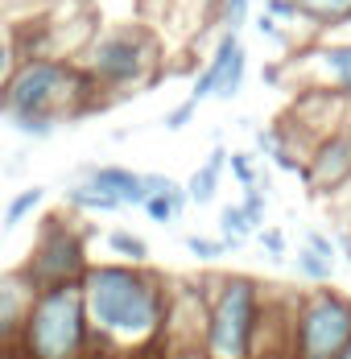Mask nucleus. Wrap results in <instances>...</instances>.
Here are the masks:
<instances>
[{
  "instance_id": "1",
  "label": "nucleus",
  "mask_w": 351,
  "mask_h": 359,
  "mask_svg": "<svg viewBox=\"0 0 351 359\" xmlns=\"http://www.w3.org/2000/svg\"><path fill=\"white\" fill-rule=\"evenodd\" d=\"M79 289L91 330L87 359H153L170 306V281L157 269L124 260H100V264L91 260Z\"/></svg>"
},
{
  "instance_id": "2",
  "label": "nucleus",
  "mask_w": 351,
  "mask_h": 359,
  "mask_svg": "<svg viewBox=\"0 0 351 359\" xmlns=\"http://www.w3.org/2000/svg\"><path fill=\"white\" fill-rule=\"evenodd\" d=\"M91 108H104L100 87L87 79V71L58 54H21L13 74L0 87V116L21 137H50L58 124Z\"/></svg>"
},
{
  "instance_id": "3",
  "label": "nucleus",
  "mask_w": 351,
  "mask_h": 359,
  "mask_svg": "<svg viewBox=\"0 0 351 359\" xmlns=\"http://www.w3.org/2000/svg\"><path fill=\"white\" fill-rule=\"evenodd\" d=\"M91 355V330H87V310H83V289L58 285L37 289L25 323L8 351L0 359H87Z\"/></svg>"
},
{
  "instance_id": "4",
  "label": "nucleus",
  "mask_w": 351,
  "mask_h": 359,
  "mask_svg": "<svg viewBox=\"0 0 351 359\" xmlns=\"http://www.w3.org/2000/svg\"><path fill=\"white\" fill-rule=\"evenodd\" d=\"M265 314V285L244 273L215 277L207 293V330L203 347L207 359H248L252 339Z\"/></svg>"
},
{
  "instance_id": "5",
  "label": "nucleus",
  "mask_w": 351,
  "mask_h": 359,
  "mask_svg": "<svg viewBox=\"0 0 351 359\" xmlns=\"http://www.w3.org/2000/svg\"><path fill=\"white\" fill-rule=\"evenodd\" d=\"M87 264H91V227H83L70 211H54L37 223L34 248L21 273L34 289H58L79 285Z\"/></svg>"
},
{
  "instance_id": "6",
  "label": "nucleus",
  "mask_w": 351,
  "mask_h": 359,
  "mask_svg": "<svg viewBox=\"0 0 351 359\" xmlns=\"http://www.w3.org/2000/svg\"><path fill=\"white\" fill-rule=\"evenodd\" d=\"M79 67L87 71V79L107 100V95L133 91V87L153 79V71H157V41L145 29H137V25H116V29H104L87 46Z\"/></svg>"
},
{
  "instance_id": "7",
  "label": "nucleus",
  "mask_w": 351,
  "mask_h": 359,
  "mask_svg": "<svg viewBox=\"0 0 351 359\" xmlns=\"http://www.w3.org/2000/svg\"><path fill=\"white\" fill-rule=\"evenodd\" d=\"M351 339V297L310 289L289 302V359H339Z\"/></svg>"
},
{
  "instance_id": "8",
  "label": "nucleus",
  "mask_w": 351,
  "mask_h": 359,
  "mask_svg": "<svg viewBox=\"0 0 351 359\" xmlns=\"http://www.w3.org/2000/svg\"><path fill=\"white\" fill-rule=\"evenodd\" d=\"M298 71H302V79H306L314 91L351 100V41H322V46H310V50L298 58Z\"/></svg>"
},
{
  "instance_id": "9",
  "label": "nucleus",
  "mask_w": 351,
  "mask_h": 359,
  "mask_svg": "<svg viewBox=\"0 0 351 359\" xmlns=\"http://www.w3.org/2000/svg\"><path fill=\"white\" fill-rule=\"evenodd\" d=\"M302 178L310 182L314 190H339V186L351 182V141L343 128L331 133V137H322V141H314Z\"/></svg>"
},
{
  "instance_id": "10",
  "label": "nucleus",
  "mask_w": 351,
  "mask_h": 359,
  "mask_svg": "<svg viewBox=\"0 0 351 359\" xmlns=\"http://www.w3.org/2000/svg\"><path fill=\"white\" fill-rule=\"evenodd\" d=\"M34 293L37 289L25 281L21 269L0 273V355H4L8 343L17 339V330H21V323H25V310H29Z\"/></svg>"
},
{
  "instance_id": "11",
  "label": "nucleus",
  "mask_w": 351,
  "mask_h": 359,
  "mask_svg": "<svg viewBox=\"0 0 351 359\" xmlns=\"http://www.w3.org/2000/svg\"><path fill=\"white\" fill-rule=\"evenodd\" d=\"M140 182H145V203H140V211L153 219V223H174V219H182V211L190 207L182 182L166 178V174H140Z\"/></svg>"
},
{
  "instance_id": "12",
  "label": "nucleus",
  "mask_w": 351,
  "mask_h": 359,
  "mask_svg": "<svg viewBox=\"0 0 351 359\" xmlns=\"http://www.w3.org/2000/svg\"><path fill=\"white\" fill-rule=\"evenodd\" d=\"M83 178L91 182L95 190H104L112 203H120V211L145 203V182H140V174L128 170V165H91Z\"/></svg>"
},
{
  "instance_id": "13",
  "label": "nucleus",
  "mask_w": 351,
  "mask_h": 359,
  "mask_svg": "<svg viewBox=\"0 0 351 359\" xmlns=\"http://www.w3.org/2000/svg\"><path fill=\"white\" fill-rule=\"evenodd\" d=\"M236 50H240V34H227V29H223L219 46H215V54H211V62L199 71L194 87H190V100H194V104H203V100H211V95L219 91V83H223V74H227V67H232Z\"/></svg>"
},
{
  "instance_id": "14",
  "label": "nucleus",
  "mask_w": 351,
  "mask_h": 359,
  "mask_svg": "<svg viewBox=\"0 0 351 359\" xmlns=\"http://www.w3.org/2000/svg\"><path fill=\"white\" fill-rule=\"evenodd\" d=\"M223 170H227V149H223V144H215V149H211V157L194 170V174H190V182H186V198H190L194 207L215 203L219 182H223Z\"/></svg>"
},
{
  "instance_id": "15",
  "label": "nucleus",
  "mask_w": 351,
  "mask_h": 359,
  "mask_svg": "<svg viewBox=\"0 0 351 359\" xmlns=\"http://www.w3.org/2000/svg\"><path fill=\"white\" fill-rule=\"evenodd\" d=\"M298 17L310 21L318 29H339L351 17V0H293Z\"/></svg>"
},
{
  "instance_id": "16",
  "label": "nucleus",
  "mask_w": 351,
  "mask_h": 359,
  "mask_svg": "<svg viewBox=\"0 0 351 359\" xmlns=\"http://www.w3.org/2000/svg\"><path fill=\"white\" fill-rule=\"evenodd\" d=\"M67 211H74V215H116L120 203H112L104 190H95L87 178H79L67 190Z\"/></svg>"
},
{
  "instance_id": "17",
  "label": "nucleus",
  "mask_w": 351,
  "mask_h": 359,
  "mask_svg": "<svg viewBox=\"0 0 351 359\" xmlns=\"http://www.w3.org/2000/svg\"><path fill=\"white\" fill-rule=\"evenodd\" d=\"M107 252L116 256V260H124V264H149V244L140 240L137 231H128V227H112L104 236Z\"/></svg>"
},
{
  "instance_id": "18",
  "label": "nucleus",
  "mask_w": 351,
  "mask_h": 359,
  "mask_svg": "<svg viewBox=\"0 0 351 359\" xmlns=\"http://www.w3.org/2000/svg\"><path fill=\"white\" fill-rule=\"evenodd\" d=\"M256 227L244 219V211H240V203H227V207H219V240L227 244V252L244 248L248 236H252Z\"/></svg>"
},
{
  "instance_id": "19",
  "label": "nucleus",
  "mask_w": 351,
  "mask_h": 359,
  "mask_svg": "<svg viewBox=\"0 0 351 359\" xmlns=\"http://www.w3.org/2000/svg\"><path fill=\"white\" fill-rule=\"evenodd\" d=\"M41 198H46V190H41V186H25V190H17V194L8 198V207H4L0 227H4V231H13L17 223H25V219L41 207Z\"/></svg>"
},
{
  "instance_id": "20",
  "label": "nucleus",
  "mask_w": 351,
  "mask_h": 359,
  "mask_svg": "<svg viewBox=\"0 0 351 359\" xmlns=\"http://www.w3.org/2000/svg\"><path fill=\"white\" fill-rule=\"evenodd\" d=\"M293 269H298V277L310 281V285H331V277H335V260H326V256L310 252L306 244H302L298 256H293Z\"/></svg>"
},
{
  "instance_id": "21",
  "label": "nucleus",
  "mask_w": 351,
  "mask_h": 359,
  "mask_svg": "<svg viewBox=\"0 0 351 359\" xmlns=\"http://www.w3.org/2000/svg\"><path fill=\"white\" fill-rule=\"evenodd\" d=\"M244 71H248V54H244V46H240L236 58H232V67H227V74H223V83H219V91H215V100H236L240 87H244Z\"/></svg>"
},
{
  "instance_id": "22",
  "label": "nucleus",
  "mask_w": 351,
  "mask_h": 359,
  "mask_svg": "<svg viewBox=\"0 0 351 359\" xmlns=\"http://www.w3.org/2000/svg\"><path fill=\"white\" fill-rule=\"evenodd\" d=\"M248 4H252V0H215V17L223 21L227 34H240V29H244Z\"/></svg>"
},
{
  "instance_id": "23",
  "label": "nucleus",
  "mask_w": 351,
  "mask_h": 359,
  "mask_svg": "<svg viewBox=\"0 0 351 359\" xmlns=\"http://www.w3.org/2000/svg\"><path fill=\"white\" fill-rule=\"evenodd\" d=\"M240 211L252 227H265V211H269V194L260 190V186H248L244 198H240Z\"/></svg>"
},
{
  "instance_id": "24",
  "label": "nucleus",
  "mask_w": 351,
  "mask_h": 359,
  "mask_svg": "<svg viewBox=\"0 0 351 359\" xmlns=\"http://www.w3.org/2000/svg\"><path fill=\"white\" fill-rule=\"evenodd\" d=\"M186 252L199 256L203 264H215L219 256H227V244L223 240H211V236H186Z\"/></svg>"
},
{
  "instance_id": "25",
  "label": "nucleus",
  "mask_w": 351,
  "mask_h": 359,
  "mask_svg": "<svg viewBox=\"0 0 351 359\" xmlns=\"http://www.w3.org/2000/svg\"><path fill=\"white\" fill-rule=\"evenodd\" d=\"M227 170H232V178L240 182V186H256L260 178V170H256V161H252V153H227Z\"/></svg>"
},
{
  "instance_id": "26",
  "label": "nucleus",
  "mask_w": 351,
  "mask_h": 359,
  "mask_svg": "<svg viewBox=\"0 0 351 359\" xmlns=\"http://www.w3.org/2000/svg\"><path fill=\"white\" fill-rule=\"evenodd\" d=\"M252 236L260 240V248L269 252V260H281V256H285V231H281V227H256Z\"/></svg>"
},
{
  "instance_id": "27",
  "label": "nucleus",
  "mask_w": 351,
  "mask_h": 359,
  "mask_svg": "<svg viewBox=\"0 0 351 359\" xmlns=\"http://www.w3.org/2000/svg\"><path fill=\"white\" fill-rule=\"evenodd\" d=\"M17 58H21V54H17V41H13V37H8L4 29H0V87H4V79L13 74Z\"/></svg>"
},
{
  "instance_id": "28",
  "label": "nucleus",
  "mask_w": 351,
  "mask_h": 359,
  "mask_svg": "<svg viewBox=\"0 0 351 359\" xmlns=\"http://www.w3.org/2000/svg\"><path fill=\"white\" fill-rule=\"evenodd\" d=\"M194 111H199V104H194V100L178 104L174 111H166V128H170V133H178V128H186V124L194 120Z\"/></svg>"
},
{
  "instance_id": "29",
  "label": "nucleus",
  "mask_w": 351,
  "mask_h": 359,
  "mask_svg": "<svg viewBox=\"0 0 351 359\" xmlns=\"http://www.w3.org/2000/svg\"><path fill=\"white\" fill-rule=\"evenodd\" d=\"M310 252H318V256H326V260H339V248H335V240L331 236H322V231H306V240H302Z\"/></svg>"
},
{
  "instance_id": "30",
  "label": "nucleus",
  "mask_w": 351,
  "mask_h": 359,
  "mask_svg": "<svg viewBox=\"0 0 351 359\" xmlns=\"http://www.w3.org/2000/svg\"><path fill=\"white\" fill-rule=\"evenodd\" d=\"M265 17H273V21H293L298 8H293V0H265Z\"/></svg>"
},
{
  "instance_id": "31",
  "label": "nucleus",
  "mask_w": 351,
  "mask_h": 359,
  "mask_svg": "<svg viewBox=\"0 0 351 359\" xmlns=\"http://www.w3.org/2000/svg\"><path fill=\"white\" fill-rule=\"evenodd\" d=\"M256 29H260V37H269V41H285V34L277 29V21H273V17H260V21H256Z\"/></svg>"
},
{
  "instance_id": "32",
  "label": "nucleus",
  "mask_w": 351,
  "mask_h": 359,
  "mask_svg": "<svg viewBox=\"0 0 351 359\" xmlns=\"http://www.w3.org/2000/svg\"><path fill=\"white\" fill-rule=\"evenodd\" d=\"M335 248H339V256H343V260L351 264V231H347V236H339V240H335Z\"/></svg>"
},
{
  "instance_id": "33",
  "label": "nucleus",
  "mask_w": 351,
  "mask_h": 359,
  "mask_svg": "<svg viewBox=\"0 0 351 359\" xmlns=\"http://www.w3.org/2000/svg\"><path fill=\"white\" fill-rule=\"evenodd\" d=\"M343 133H347V141H351V111L343 116Z\"/></svg>"
},
{
  "instance_id": "34",
  "label": "nucleus",
  "mask_w": 351,
  "mask_h": 359,
  "mask_svg": "<svg viewBox=\"0 0 351 359\" xmlns=\"http://www.w3.org/2000/svg\"><path fill=\"white\" fill-rule=\"evenodd\" d=\"M339 359H351V339H347V347H343V355H339Z\"/></svg>"
},
{
  "instance_id": "35",
  "label": "nucleus",
  "mask_w": 351,
  "mask_h": 359,
  "mask_svg": "<svg viewBox=\"0 0 351 359\" xmlns=\"http://www.w3.org/2000/svg\"><path fill=\"white\" fill-rule=\"evenodd\" d=\"M339 29H351V17H347V21H343V25H339Z\"/></svg>"
}]
</instances>
